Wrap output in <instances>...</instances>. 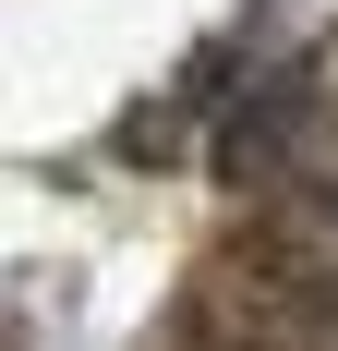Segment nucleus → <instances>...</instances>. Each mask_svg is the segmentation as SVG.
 I'll list each match as a JSON object with an SVG mask.
<instances>
[{
	"label": "nucleus",
	"instance_id": "1",
	"mask_svg": "<svg viewBox=\"0 0 338 351\" xmlns=\"http://www.w3.org/2000/svg\"><path fill=\"white\" fill-rule=\"evenodd\" d=\"M218 351H338V291H314V279L278 267L254 303L218 315Z\"/></svg>",
	"mask_w": 338,
	"mask_h": 351
}]
</instances>
